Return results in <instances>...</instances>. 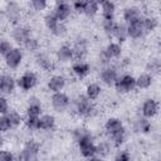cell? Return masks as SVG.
I'll return each mask as SVG.
<instances>
[{
  "mask_svg": "<svg viewBox=\"0 0 161 161\" xmlns=\"http://www.w3.org/2000/svg\"><path fill=\"white\" fill-rule=\"evenodd\" d=\"M113 84H114V87L118 92L127 93V92L132 91L136 87V79L130 74H125L122 77H117L116 82Z\"/></svg>",
  "mask_w": 161,
  "mask_h": 161,
  "instance_id": "1",
  "label": "cell"
},
{
  "mask_svg": "<svg viewBox=\"0 0 161 161\" xmlns=\"http://www.w3.org/2000/svg\"><path fill=\"white\" fill-rule=\"evenodd\" d=\"M75 108L80 116L89 117L94 113V107L91 102V99L87 98V96H79L75 101Z\"/></svg>",
  "mask_w": 161,
  "mask_h": 161,
  "instance_id": "2",
  "label": "cell"
},
{
  "mask_svg": "<svg viewBox=\"0 0 161 161\" xmlns=\"http://www.w3.org/2000/svg\"><path fill=\"white\" fill-rule=\"evenodd\" d=\"M87 55V42L84 39H78L74 43V47L72 48V59L75 63L83 62V59Z\"/></svg>",
  "mask_w": 161,
  "mask_h": 161,
  "instance_id": "3",
  "label": "cell"
},
{
  "mask_svg": "<svg viewBox=\"0 0 161 161\" xmlns=\"http://www.w3.org/2000/svg\"><path fill=\"white\" fill-rule=\"evenodd\" d=\"M38 152H39V145L34 141H29L25 145V147L19 157L21 161H35Z\"/></svg>",
  "mask_w": 161,
  "mask_h": 161,
  "instance_id": "4",
  "label": "cell"
},
{
  "mask_svg": "<svg viewBox=\"0 0 161 161\" xmlns=\"http://www.w3.org/2000/svg\"><path fill=\"white\" fill-rule=\"evenodd\" d=\"M69 104V98L65 93L63 92H57L52 96V106L55 111L60 112L63 109H65Z\"/></svg>",
  "mask_w": 161,
  "mask_h": 161,
  "instance_id": "5",
  "label": "cell"
},
{
  "mask_svg": "<svg viewBox=\"0 0 161 161\" xmlns=\"http://www.w3.org/2000/svg\"><path fill=\"white\" fill-rule=\"evenodd\" d=\"M36 84V75L31 72H26L24 73L19 79H18V86L24 89V91H28V89H31Z\"/></svg>",
  "mask_w": 161,
  "mask_h": 161,
  "instance_id": "6",
  "label": "cell"
},
{
  "mask_svg": "<svg viewBox=\"0 0 161 161\" xmlns=\"http://www.w3.org/2000/svg\"><path fill=\"white\" fill-rule=\"evenodd\" d=\"M21 59H23V53H21V50L18 49V48H13V49L5 55L6 64H8L10 68H16V67L21 63Z\"/></svg>",
  "mask_w": 161,
  "mask_h": 161,
  "instance_id": "7",
  "label": "cell"
},
{
  "mask_svg": "<svg viewBox=\"0 0 161 161\" xmlns=\"http://www.w3.org/2000/svg\"><path fill=\"white\" fill-rule=\"evenodd\" d=\"M54 15L62 23L63 20H65L70 15V5L67 4V3H64V1L57 3L55 9H54Z\"/></svg>",
  "mask_w": 161,
  "mask_h": 161,
  "instance_id": "8",
  "label": "cell"
},
{
  "mask_svg": "<svg viewBox=\"0 0 161 161\" xmlns=\"http://www.w3.org/2000/svg\"><path fill=\"white\" fill-rule=\"evenodd\" d=\"M143 33L145 31H143V28H142V19L132 21L127 25V35L133 38V39H137V38L142 36Z\"/></svg>",
  "mask_w": 161,
  "mask_h": 161,
  "instance_id": "9",
  "label": "cell"
},
{
  "mask_svg": "<svg viewBox=\"0 0 161 161\" xmlns=\"http://www.w3.org/2000/svg\"><path fill=\"white\" fill-rule=\"evenodd\" d=\"M79 150H80V153L84 157H88V158L93 157L96 155V146L93 143V138L79 142Z\"/></svg>",
  "mask_w": 161,
  "mask_h": 161,
  "instance_id": "10",
  "label": "cell"
},
{
  "mask_svg": "<svg viewBox=\"0 0 161 161\" xmlns=\"http://www.w3.org/2000/svg\"><path fill=\"white\" fill-rule=\"evenodd\" d=\"M158 111V106L155 99H146L145 103L142 104V114L146 118L153 117Z\"/></svg>",
  "mask_w": 161,
  "mask_h": 161,
  "instance_id": "11",
  "label": "cell"
},
{
  "mask_svg": "<svg viewBox=\"0 0 161 161\" xmlns=\"http://www.w3.org/2000/svg\"><path fill=\"white\" fill-rule=\"evenodd\" d=\"M5 15H6V18H8L10 21L16 23V21L19 20V18H20V9H19L18 4H15V3H9V4L6 5V8H5Z\"/></svg>",
  "mask_w": 161,
  "mask_h": 161,
  "instance_id": "12",
  "label": "cell"
},
{
  "mask_svg": "<svg viewBox=\"0 0 161 161\" xmlns=\"http://www.w3.org/2000/svg\"><path fill=\"white\" fill-rule=\"evenodd\" d=\"M42 104L36 97L29 98V107H28V117H40Z\"/></svg>",
  "mask_w": 161,
  "mask_h": 161,
  "instance_id": "13",
  "label": "cell"
},
{
  "mask_svg": "<svg viewBox=\"0 0 161 161\" xmlns=\"http://www.w3.org/2000/svg\"><path fill=\"white\" fill-rule=\"evenodd\" d=\"M101 8H102L103 20H113V15H114V10H116L114 3H112V1H102Z\"/></svg>",
  "mask_w": 161,
  "mask_h": 161,
  "instance_id": "14",
  "label": "cell"
},
{
  "mask_svg": "<svg viewBox=\"0 0 161 161\" xmlns=\"http://www.w3.org/2000/svg\"><path fill=\"white\" fill-rule=\"evenodd\" d=\"M117 77H118V75H117V72H116V69L112 68V67H107V68H104V69L102 70V73H101V78H102V80H103L106 84H108V86L113 84V83L116 82Z\"/></svg>",
  "mask_w": 161,
  "mask_h": 161,
  "instance_id": "15",
  "label": "cell"
},
{
  "mask_svg": "<svg viewBox=\"0 0 161 161\" xmlns=\"http://www.w3.org/2000/svg\"><path fill=\"white\" fill-rule=\"evenodd\" d=\"M15 87V80L10 75H1L0 77V92L11 93Z\"/></svg>",
  "mask_w": 161,
  "mask_h": 161,
  "instance_id": "16",
  "label": "cell"
},
{
  "mask_svg": "<svg viewBox=\"0 0 161 161\" xmlns=\"http://www.w3.org/2000/svg\"><path fill=\"white\" fill-rule=\"evenodd\" d=\"M123 19L126 23H132V21H136V20H140L142 19L141 18V13L137 8L135 6H131V8H126L125 11H123Z\"/></svg>",
  "mask_w": 161,
  "mask_h": 161,
  "instance_id": "17",
  "label": "cell"
},
{
  "mask_svg": "<svg viewBox=\"0 0 161 161\" xmlns=\"http://www.w3.org/2000/svg\"><path fill=\"white\" fill-rule=\"evenodd\" d=\"M64 84H65V80H64V78H63L62 75H54V77H52V78L49 79V82H48V88H49L52 92L57 93V92H60V91L63 89Z\"/></svg>",
  "mask_w": 161,
  "mask_h": 161,
  "instance_id": "18",
  "label": "cell"
},
{
  "mask_svg": "<svg viewBox=\"0 0 161 161\" xmlns=\"http://www.w3.org/2000/svg\"><path fill=\"white\" fill-rule=\"evenodd\" d=\"M13 38L18 43H24L28 38H30V30L25 26H18L13 31Z\"/></svg>",
  "mask_w": 161,
  "mask_h": 161,
  "instance_id": "19",
  "label": "cell"
},
{
  "mask_svg": "<svg viewBox=\"0 0 161 161\" xmlns=\"http://www.w3.org/2000/svg\"><path fill=\"white\" fill-rule=\"evenodd\" d=\"M102 53L108 58V60H111L113 58H118L121 55V45L117 43H111L106 47V49Z\"/></svg>",
  "mask_w": 161,
  "mask_h": 161,
  "instance_id": "20",
  "label": "cell"
},
{
  "mask_svg": "<svg viewBox=\"0 0 161 161\" xmlns=\"http://www.w3.org/2000/svg\"><path fill=\"white\" fill-rule=\"evenodd\" d=\"M106 131L109 133V135H113L116 132H119L123 130V125L122 122L118 119V118H109L107 122H106Z\"/></svg>",
  "mask_w": 161,
  "mask_h": 161,
  "instance_id": "21",
  "label": "cell"
},
{
  "mask_svg": "<svg viewBox=\"0 0 161 161\" xmlns=\"http://www.w3.org/2000/svg\"><path fill=\"white\" fill-rule=\"evenodd\" d=\"M72 69H73L75 75H78L79 78H83L89 73L91 67H89V64H87L84 62H79V63H74Z\"/></svg>",
  "mask_w": 161,
  "mask_h": 161,
  "instance_id": "22",
  "label": "cell"
},
{
  "mask_svg": "<svg viewBox=\"0 0 161 161\" xmlns=\"http://www.w3.org/2000/svg\"><path fill=\"white\" fill-rule=\"evenodd\" d=\"M36 63L44 69V70H48V72H52L54 69V64L53 62L50 60V58L45 54H38L36 55Z\"/></svg>",
  "mask_w": 161,
  "mask_h": 161,
  "instance_id": "23",
  "label": "cell"
},
{
  "mask_svg": "<svg viewBox=\"0 0 161 161\" xmlns=\"http://www.w3.org/2000/svg\"><path fill=\"white\" fill-rule=\"evenodd\" d=\"M55 125V118L52 114H44L39 117V128L40 130H52Z\"/></svg>",
  "mask_w": 161,
  "mask_h": 161,
  "instance_id": "24",
  "label": "cell"
},
{
  "mask_svg": "<svg viewBox=\"0 0 161 161\" xmlns=\"http://www.w3.org/2000/svg\"><path fill=\"white\" fill-rule=\"evenodd\" d=\"M99 10V4L97 1H93V0H89V1H86V5H84V10L83 13L87 15V16H94Z\"/></svg>",
  "mask_w": 161,
  "mask_h": 161,
  "instance_id": "25",
  "label": "cell"
},
{
  "mask_svg": "<svg viewBox=\"0 0 161 161\" xmlns=\"http://www.w3.org/2000/svg\"><path fill=\"white\" fill-rule=\"evenodd\" d=\"M57 57L60 62H68L72 59V48L68 45H63L58 49L57 52Z\"/></svg>",
  "mask_w": 161,
  "mask_h": 161,
  "instance_id": "26",
  "label": "cell"
},
{
  "mask_svg": "<svg viewBox=\"0 0 161 161\" xmlns=\"http://www.w3.org/2000/svg\"><path fill=\"white\" fill-rule=\"evenodd\" d=\"M152 83V77L148 74V73H143V74H140L138 78L136 79V86L141 89L143 88H148Z\"/></svg>",
  "mask_w": 161,
  "mask_h": 161,
  "instance_id": "27",
  "label": "cell"
},
{
  "mask_svg": "<svg viewBox=\"0 0 161 161\" xmlns=\"http://www.w3.org/2000/svg\"><path fill=\"white\" fill-rule=\"evenodd\" d=\"M73 137H74V140H75L78 143L82 142V141L93 138L92 135H91V132H89L88 130H86V128H77V130H74V132H73Z\"/></svg>",
  "mask_w": 161,
  "mask_h": 161,
  "instance_id": "28",
  "label": "cell"
},
{
  "mask_svg": "<svg viewBox=\"0 0 161 161\" xmlns=\"http://www.w3.org/2000/svg\"><path fill=\"white\" fill-rule=\"evenodd\" d=\"M116 29H117V23L114 20H103V30L109 38L114 36Z\"/></svg>",
  "mask_w": 161,
  "mask_h": 161,
  "instance_id": "29",
  "label": "cell"
},
{
  "mask_svg": "<svg viewBox=\"0 0 161 161\" xmlns=\"http://www.w3.org/2000/svg\"><path fill=\"white\" fill-rule=\"evenodd\" d=\"M101 94V87L97 83H91L87 87V98L88 99H96L98 98V96Z\"/></svg>",
  "mask_w": 161,
  "mask_h": 161,
  "instance_id": "30",
  "label": "cell"
},
{
  "mask_svg": "<svg viewBox=\"0 0 161 161\" xmlns=\"http://www.w3.org/2000/svg\"><path fill=\"white\" fill-rule=\"evenodd\" d=\"M142 28L143 31H152L157 28L156 18H142Z\"/></svg>",
  "mask_w": 161,
  "mask_h": 161,
  "instance_id": "31",
  "label": "cell"
},
{
  "mask_svg": "<svg viewBox=\"0 0 161 161\" xmlns=\"http://www.w3.org/2000/svg\"><path fill=\"white\" fill-rule=\"evenodd\" d=\"M6 118L9 119L11 127H18L20 125V122H21V116L16 111H9L6 113Z\"/></svg>",
  "mask_w": 161,
  "mask_h": 161,
  "instance_id": "32",
  "label": "cell"
},
{
  "mask_svg": "<svg viewBox=\"0 0 161 161\" xmlns=\"http://www.w3.org/2000/svg\"><path fill=\"white\" fill-rule=\"evenodd\" d=\"M114 36L119 40V42H125L127 39V25L126 24H117V29L114 33Z\"/></svg>",
  "mask_w": 161,
  "mask_h": 161,
  "instance_id": "33",
  "label": "cell"
},
{
  "mask_svg": "<svg viewBox=\"0 0 161 161\" xmlns=\"http://www.w3.org/2000/svg\"><path fill=\"white\" fill-rule=\"evenodd\" d=\"M135 128H136V131H138V132H145V133H147V132L151 130V123H150L146 118H141V119H138V121L136 122Z\"/></svg>",
  "mask_w": 161,
  "mask_h": 161,
  "instance_id": "34",
  "label": "cell"
},
{
  "mask_svg": "<svg viewBox=\"0 0 161 161\" xmlns=\"http://www.w3.org/2000/svg\"><path fill=\"white\" fill-rule=\"evenodd\" d=\"M44 23H45V25H47V28L52 31L60 21L55 18V15L54 14H48V15H45V18H44Z\"/></svg>",
  "mask_w": 161,
  "mask_h": 161,
  "instance_id": "35",
  "label": "cell"
},
{
  "mask_svg": "<svg viewBox=\"0 0 161 161\" xmlns=\"http://www.w3.org/2000/svg\"><path fill=\"white\" fill-rule=\"evenodd\" d=\"M24 47L26 48V50H29V52H34V50H36L38 49V47H39V43H38V40L35 39V38H28L24 43Z\"/></svg>",
  "mask_w": 161,
  "mask_h": 161,
  "instance_id": "36",
  "label": "cell"
},
{
  "mask_svg": "<svg viewBox=\"0 0 161 161\" xmlns=\"http://www.w3.org/2000/svg\"><path fill=\"white\" fill-rule=\"evenodd\" d=\"M111 137H112L113 143H114L116 146H119L121 143H123V141H125V138H126L125 130H122V131H119V132H116V133L111 135Z\"/></svg>",
  "mask_w": 161,
  "mask_h": 161,
  "instance_id": "37",
  "label": "cell"
},
{
  "mask_svg": "<svg viewBox=\"0 0 161 161\" xmlns=\"http://www.w3.org/2000/svg\"><path fill=\"white\" fill-rule=\"evenodd\" d=\"M109 145L108 143H106V142H101L98 146H96V153H98L101 157H103V156H107L108 155V152H109Z\"/></svg>",
  "mask_w": 161,
  "mask_h": 161,
  "instance_id": "38",
  "label": "cell"
},
{
  "mask_svg": "<svg viewBox=\"0 0 161 161\" xmlns=\"http://www.w3.org/2000/svg\"><path fill=\"white\" fill-rule=\"evenodd\" d=\"M11 49H13V47H11V44H10L8 40H3V42H0V54H1V55L5 57Z\"/></svg>",
  "mask_w": 161,
  "mask_h": 161,
  "instance_id": "39",
  "label": "cell"
},
{
  "mask_svg": "<svg viewBox=\"0 0 161 161\" xmlns=\"http://www.w3.org/2000/svg\"><path fill=\"white\" fill-rule=\"evenodd\" d=\"M26 126L30 130L39 128V117H28L26 118Z\"/></svg>",
  "mask_w": 161,
  "mask_h": 161,
  "instance_id": "40",
  "label": "cell"
},
{
  "mask_svg": "<svg viewBox=\"0 0 161 161\" xmlns=\"http://www.w3.org/2000/svg\"><path fill=\"white\" fill-rule=\"evenodd\" d=\"M52 33H53L54 35H57V36H62V35H64V34L67 33V28H65V25H64L63 23H59V24L52 30Z\"/></svg>",
  "mask_w": 161,
  "mask_h": 161,
  "instance_id": "41",
  "label": "cell"
},
{
  "mask_svg": "<svg viewBox=\"0 0 161 161\" xmlns=\"http://www.w3.org/2000/svg\"><path fill=\"white\" fill-rule=\"evenodd\" d=\"M10 122L6 118V116H1L0 117V132H6L8 130H10Z\"/></svg>",
  "mask_w": 161,
  "mask_h": 161,
  "instance_id": "42",
  "label": "cell"
},
{
  "mask_svg": "<svg viewBox=\"0 0 161 161\" xmlns=\"http://www.w3.org/2000/svg\"><path fill=\"white\" fill-rule=\"evenodd\" d=\"M30 5L34 8V10H44L47 8V1L45 0H33Z\"/></svg>",
  "mask_w": 161,
  "mask_h": 161,
  "instance_id": "43",
  "label": "cell"
},
{
  "mask_svg": "<svg viewBox=\"0 0 161 161\" xmlns=\"http://www.w3.org/2000/svg\"><path fill=\"white\" fill-rule=\"evenodd\" d=\"M0 161H14V156L9 151L0 150Z\"/></svg>",
  "mask_w": 161,
  "mask_h": 161,
  "instance_id": "44",
  "label": "cell"
},
{
  "mask_svg": "<svg viewBox=\"0 0 161 161\" xmlns=\"http://www.w3.org/2000/svg\"><path fill=\"white\" fill-rule=\"evenodd\" d=\"M84 5H86V1H83V0H77V1L73 3V9L77 10L78 13H83Z\"/></svg>",
  "mask_w": 161,
  "mask_h": 161,
  "instance_id": "45",
  "label": "cell"
},
{
  "mask_svg": "<svg viewBox=\"0 0 161 161\" xmlns=\"http://www.w3.org/2000/svg\"><path fill=\"white\" fill-rule=\"evenodd\" d=\"M114 161H130V153L127 151H122V152H118Z\"/></svg>",
  "mask_w": 161,
  "mask_h": 161,
  "instance_id": "46",
  "label": "cell"
},
{
  "mask_svg": "<svg viewBox=\"0 0 161 161\" xmlns=\"http://www.w3.org/2000/svg\"><path fill=\"white\" fill-rule=\"evenodd\" d=\"M8 112H9L8 101L4 97H0V113H8Z\"/></svg>",
  "mask_w": 161,
  "mask_h": 161,
  "instance_id": "47",
  "label": "cell"
},
{
  "mask_svg": "<svg viewBox=\"0 0 161 161\" xmlns=\"http://www.w3.org/2000/svg\"><path fill=\"white\" fill-rule=\"evenodd\" d=\"M148 69H151L152 73H158V70H160V62L158 60L152 62L151 64H148Z\"/></svg>",
  "mask_w": 161,
  "mask_h": 161,
  "instance_id": "48",
  "label": "cell"
},
{
  "mask_svg": "<svg viewBox=\"0 0 161 161\" xmlns=\"http://www.w3.org/2000/svg\"><path fill=\"white\" fill-rule=\"evenodd\" d=\"M89 161H103V160L101 157H94L93 156V157H89Z\"/></svg>",
  "mask_w": 161,
  "mask_h": 161,
  "instance_id": "49",
  "label": "cell"
},
{
  "mask_svg": "<svg viewBox=\"0 0 161 161\" xmlns=\"http://www.w3.org/2000/svg\"><path fill=\"white\" fill-rule=\"evenodd\" d=\"M1 145H3V137L0 136V147H1Z\"/></svg>",
  "mask_w": 161,
  "mask_h": 161,
  "instance_id": "50",
  "label": "cell"
}]
</instances>
